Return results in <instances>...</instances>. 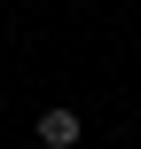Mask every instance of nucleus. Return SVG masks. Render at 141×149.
<instances>
[{
  "mask_svg": "<svg viewBox=\"0 0 141 149\" xmlns=\"http://www.w3.org/2000/svg\"><path fill=\"white\" fill-rule=\"evenodd\" d=\"M39 141L47 149H71L78 141V110H39Z\"/></svg>",
  "mask_w": 141,
  "mask_h": 149,
  "instance_id": "obj_1",
  "label": "nucleus"
}]
</instances>
